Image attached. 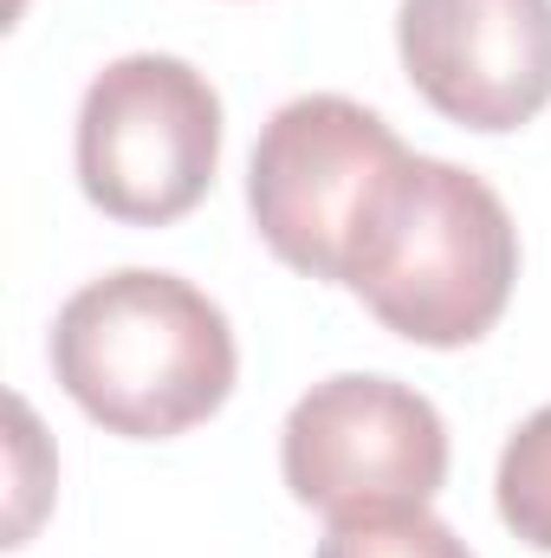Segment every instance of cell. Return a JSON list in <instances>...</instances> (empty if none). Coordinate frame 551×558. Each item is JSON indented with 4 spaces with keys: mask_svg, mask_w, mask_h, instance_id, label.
Wrapping results in <instances>:
<instances>
[{
    "mask_svg": "<svg viewBox=\"0 0 551 558\" xmlns=\"http://www.w3.org/2000/svg\"><path fill=\"white\" fill-rule=\"evenodd\" d=\"M7 416H13V513H7V539L0 546L13 553V546H26L39 507L52 500V448L39 441V422H33V410L20 397L7 403Z\"/></svg>",
    "mask_w": 551,
    "mask_h": 558,
    "instance_id": "9c48e42d",
    "label": "cell"
},
{
    "mask_svg": "<svg viewBox=\"0 0 551 558\" xmlns=\"http://www.w3.org/2000/svg\"><path fill=\"white\" fill-rule=\"evenodd\" d=\"M513 279H519V228L506 202L474 169L415 156L351 292L396 338L428 351H461L500 325Z\"/></svg>",
    "mask_w": 551,
    "mask_h": 558,
    "instance_id": "3957f363",
    "label": "cell"
},
{
    "mask_svg": "<svg viewBox=\"0 0 551 558\" xmlns=\"http://www.w3.org/2000/svg\"><path fill=\"white\" fill-rule=\"evenodd\" d=\"M221 169V92L175 52L111 59L78 105V189L124 228L182 221Z\"/></svg>",
    "mask_w": 551,
    "mask_h": 558,
    "instance_id": "277c9868",
    "label": "cell"
},
{
    "mask_svg": "<svg viewBox=\"0 0 551 558\" xmlns=\"http://www.w3.org/2000/svg\"><path fill=\"white\" fill-rule=\"evenodd\" d=\"M20 7H26V0H13V13H20Z\"/></svg>",
    "mask_w": 551,
    "mask_h": 558,
    "instance_id": "30bf717a",
    "label": "cell"
},
{
    "mask_svg": "<svg viewBox=\"0 0 551 558\" xmlns=\"http://www.w3.org/2000/svg\"><path fill=\"white\" fill-rule=\"evenodd\" d=\"M493 494H500V520L513 526V539H526L532 553H551V403L519 422V435L506 441Z\"/></svg>",
    "mask_w": 551,
    "mask_h": 558,
    "instance_id": "52a82bcc",
    "label": "cell"
},
{
    "mask_svg": "<svg viewBox=\"0 0 551 558\" xmlns=\"http://www.w3.org/2000/svg\"><path fill=\"white\" fill-rule=\"evenodd\" d=\"M52 377L111 435L169 441L208 422L241 377L228 312L182 274L118 267L52 318Z\"/></svg>",
    "mask_w": 551,
    "mask_h": 558,
    "instance_id": "6da1fadb",
    "label": "cell"
},
{
    "mask_svg": "<svg viewBox=\"0 0 551 558\" xmlns=\"http://www.w3.org/2000/svg\"><path fill=\"white\" fill-rule=\"evenodd\" d=\"M279 468L292 500L331 526L421 513L448 481V422L396 377H325L279 428Z\"/></svg>",
    "mask_w": 551,
    "mask_h": 558,
    "instance_id": "5b68a950",
    "label": "cell"
},
{
    "mask_svg": "<svg viewBox=\"0 0 551 558\" xmlns=\"http://www.w3.org/2000/svg\"><path fill=\"white\" fill-rule=\"evenodd\" d=\"M415 156L370 105L305 92L279 105L247 162V208L260 241L292 274L351 286L383 234Z\"/></svg>",
    "mask_w": 551,
    "mask_h": 558,
    "instance_id": "7a4b0ae2",
    "label": "cell"
},
{
    "mask_svg": "<svg viewBox=\"0 0 551 558\" xmlns=\"http://www.w3.org/2000/svg\"><path fill=\"white\" fill-rule=\"evenodd\" d=\"M318 558H474L454 526H441L428 507L421 513H377V520H338Z\"/></svg>",
    "mask_w": 551,
    "mask_h": 558,
    "instance_id": "ba28073f",
    "label": "cell"
},
{
    "mask_svg": "<svg viewBox=\"0 0 551 558\" xmlns=\"http://www.w3.org/2000/svg\"><path fill=\"white\" fill-rule=\"evenodd\" d=\"M409 85L461 131H519L551 105V0H403Z\"/></svg>",
    "mask_w": 551,
    "mask_h": 558,
    "instance_id": "8992f818",
    "label": "cell"
}]
</instances>
